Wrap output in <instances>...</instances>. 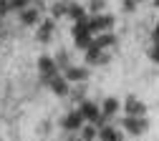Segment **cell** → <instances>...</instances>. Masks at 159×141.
I'll list each match as a JSON object with an SVG mask.
<instances>
[{"label": "cell", "mask_w": 159, "mask_h": 141, "mask_svg": "<svg viewBox=\"0 0 159 141\" xmlns=\"http://www.w3.org/2000/svg\"><path fill=\"white\" fill-rule=\"evenodd\" d=\"M66 15L73 18L76 23H78V20H86V18H89V15H86V8H84V5H78V3H71L68 10H66Z\"/></svg>", "instance_id": "14"}, {"label": "cell", "mask_w": 159, "mask_h": 141, "mask_svg": "<svg viewBox=\"0 0 159 141\" xmlns=\"http://www.w3.org/2000/svg\"><path fill=\"white\" fill-rule=\"evenodd\" d=\"M66 10H68V3H66V0H58V3L51 5V15H53V18H63Z\"/></svg>", "instance_id": "17"}, {"label": "cell", "mask_w": 159, "mask_h": 141, "mask_svg": "<svg viewBox=\"0 0 159 141\" xmlns=\"http://www.w3.org/2000/svg\"><path fill=\"white\" fill-rule=\"evenodd\" d=\"M124 111H126V116H144L147 113V104H142L139 98L129 96L126 104H124Z\"/></svg>", "instance_id": "9"}, {"label": "cell", "mask_w": 159, "mask_h": 141, "mask_svg": "<svg viewBox=\"0 0 159 141\" xmlns=\"http://www.w3.org/2000/svg\"><path fill=\"white\" fill-rule=\"evenodd\" d=\"M96 131H98L96 136L101 139V141H121V134L116 131V126H109V124H104V126H98Z\"/></svg>", "instance_id": "11"}, {"label": "cell", "mask_w": 159, "mask_h": 141, "mask_svg": "<svg viewBox=\"0 0 159 141\" xmlns=\"http://www.w3.org/2000/svg\"><path fill=\"white\" fill-rule=\"evenodd\" d=\"M48 86H51V91L56 93V96H71V83L58 73V76H53L51 81H48Z\"/></svg>", "instance_id": "5"}, {"label": "cell", "mask_w": 159, "mask_h": 141, "mask_svg": "<svg viewBox=\"0 0 159 141\" xmlns=\"http://www.w3.org/2000/svg\"><path fill=\"white\" fill-rule=\"evenodd\" d=\"M136 3H142V0H136Z\"/></svg>", "instance_id": "22"}, {"label": "cell", "mask_w": 159, "mask_h": 141, "mask_svg": "<svg viewBox=\"0 0 159 141\" xmlns=\"http://www.w3.org/2000/svg\"><path fill=\"white\" fill-rule=\"evenodd\" d=\"M157 28H159V25H157Z\"/></svg>", "instance_id": "23"}, {"label": "cell", "mask_w": 159, "mask_h": 141, "mask_svg": "<svg viewBox=\"0 0 159 141\" xmlns=\"http://www.w3.org/2000/svg\"><path fill=\"white\" fill-rule=\"evenodd\" d=\"M38 71H41V78L46 81V83L53 76H58V66L53 63V58H48V55H43L41 60H38Z\"/></svg>", "instance_id": "4"}, {"label": "cell", "mask_w": 159, "mask_h": 141, "mask_svg": "<svg viewBox=\"0 0 159 141\" xmlns=\"http://www.w3.org/2000/svg\"><path fill=\"white\" fill-rule=\"evenodd\" d=\"M53 63L58 66V71H63L66 66H71V55H68V51H58L56 58H53Z\"/></svg>", "instance_id": "16"}, {"label": "cell", "mask_w": 159, "mask_h": 141, "mask_svg": "<svg viewBox=\"0 0 159 141\" xmlns=\"http://www.w3.org/2000/svg\"><path fill=\"white\" fill-rule=\"evenodd\" d=\"M8 10H10V8H8V0H0V13H3V15H5Z\"/></svg>", "instance_id": "20"}, {"label": "cell", "mask_w": 159, "mask_h": 141, "mask_svg": "<svg viewBox=\"0 0 159 141\" xmlns=\"http://www.w3.org/2000/svg\"><path fill=\"white\" fill-rule=\"evenodd\" d=\"M121 126H124V129H126L131 136H142V134L149 129V121H147L144 116H124Z\"/></svg>", "instance_id": "3"}, {"label": "cell", "mask_w": 159, "mask_h": 141, "mask_svg": "<svg viewBox=\"0 0 159 141\" xmlns=\"http://www.w3.org/2000/svg\"><path fill=\"white\" fill-rule=\"evenodd\" d=\"M86 10H91L93 15H98V13H104V10H106V0H89V5H86Z\"/></svg>", "instance_id": "18"}, {"label": "cell", "mask_w": 159, "mask_h": 141, "mask_svg": "<svg viewBox=\"0 0 159 141\" xmlns=\"http://www.w3.org/2000/svg\"><path fill=\"white\" fill-rule=\"evenodd\" d=\"M96 134H98V131H96L93 124H84L81 129H78V141H93Z\"/></svg>", "instance_id": "15"}, {"label": "cell", "mask_w": 159, "mask_h": 141, "mask_svg": "<svg viewBox=\"0 0 159 141\" xmlns=\"http://www.w3.org/2000/svg\"><path fill=\"white\" fill-rule=\"evenodd\" d=\"M76 111L81 113V118H84V121H91V124H98V126H104L106 121H109L106 116H101V108H98L93 101H81Z\"/></svg>", "instance_id": "1"}, {"label": "cell", "mask_w": 159, "mask_h": 141, "mask_svg": "<svg viewBox=\"0 0 159 141\" xmlns=\"http://www.w3.org/2000/svg\"><path fill=\"white\" fill-rule=\"evenodd\" d=\"M119 108H121V104H119V98H104V106H101V116H106V118H111V116H116L119 113Z\"/></svg>", "instance_id": "13"}, {"label": "cell", "mask_w": 159, "mask_h": 141, "mask_svg": "<svg viewBox=\"0 0 159 141\" xmlns=\"http://www.w3.org/2000/svg\"><path fill=\"white\" fill-rule=\"evenodd\" d=\"M152 3H154V5H157V8H159V0H152Z\"/></svg>", "instance_id": "21"}, {"label": "cell", "mask_w": 159, "mask_h": 141, "mask_svg": "<svg viewBox=\"0 0 159 141\" xmlns=\"http://www.w3.org/2000/svg\"><path fill=\"white\" fill-rule=\"evenodd\" d=\"M61 126H63V131H78V129L84 126V118H81L78 111H71L68 116L61 118Z\"/></svg>", "instance_id": "8"}, {"label": "cell", "mask_w": 159, "mask_h": 141, "mask_svg": "<svg viewBox=\"0 0 159 141\" xmlns=\"http://www.w3.org/2000/svg\"><path fill=\"white\" fill-rule=\"evenodd\" d=\"M38 18H41V10L33 8V5H28V8L20 10V23H25V25H35Z\"/></svg>", "instance_id": "12"}, {"label": "cell", "mask_w": 159, "mask_h": 141, "mask_svg": "<svg viewBox=\"0 0 159 141\" xmlns=\"http://www.w3.org/2000/svg\"><path fill=\"white\" fill-rule=\"evenodd\" d=\"M121 10L124 13H134L136 10V0H121Z\"/></svg>", "instance_id": "19"}, {"label": "cell", "mask_w": 159, "mask_h": 141, "mask_svg": "<svg viewBox=\"0 0 159 141\" xmlns=\"http://www.w3.org/2000/svg\"><path fill=\"white\" fill-rule=\"evenodd\" d=\"M53 30H56V20H43V23L38 25V33H35V38L41 40V43H48V40L53 38Z\"/></svg>", "instance_id": "10"}, {"label": "cell", "mask_w": 159, "mask_h": 141, "mask_svg": "<svg viewBox=\"0 0 159 141\" xmlns=\"http://www.w3.org/2000/svg\"><path fill=\"white\" fill-rule=\"evenodd\" d=\"M73 40H76V48H81V51H86L89 46H91V40H93V33L89 30V23L86 20H78V23H73Z\"/></svg>", "instance_id": "2"}, {"label": "cell", "mask_w": 159, "mask_h": 141, "mask_svg": "<svg viewBox=\"0 0 159 141\" xmlns=\"http://www.w3.org/2000/svg\"><path fill=\"white\" fill-rule=\"evenodd\" d=\"M109 60V55L98 48V46H93V40H91V46L86 48V63H98V66H104Z\"/></svg>", "instance_id": "7"}, {"label": "cell", "mask_w": 159, "mask_h": 141, "mask_svg": "<svg viewBox=\"0 0 159 141\" xmlns=\"http://www.w3.org/2000/svg\"><path fill=\"white\" fill-rule=\"evenodd\" d=\"M61 76L68 81V83H73V81H86V78H89V71H86L84 66H66Z\"/></svg>", "instance_id": "6"}]
</instances>
